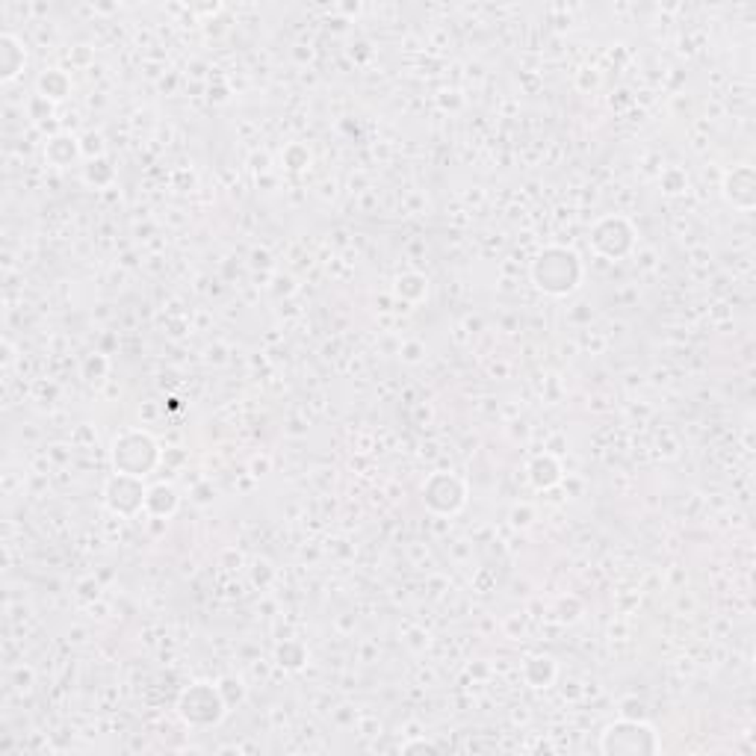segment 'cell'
Masks as SVG:
<instances>
[{
    "label": "cell",
    "mask_w": 756,
    "mask_h": 756,
    "mask_svg": "<svg viewBox=\"0 0 756 756\" xmlns=\"http://www.w3.org/2000/svg\"><path fill=\"white\" fill-rule=\"evenodd\" d=\"M394 290H396V296L402 302L420 304L429 296V278H426V275H420V272H405V275H399V278H396Z\"/></svg>",
    "instance_id": "cell-15"
},
{
    "label": "cell",
    "mask_w": 756,
    "mask_h": 756,
    "mask_svg": "<svg viewBox=\"0 0 756 756\" xmlns=\"http://www.w3.org/2000/svg\"><path fill=\"white\" fill-rule=\"evenodd\" d=\"M281 160H284V166H287L290 172H304V169L310 166V151H308V145L293 142V145H287V149H284Z\"/></svg>",
    "instance_id": "cell-17"
},
{
    "label": "cell",
    "mask_w": 756,
    "mask_h": 756,
    "mask_svg": "<svg viewBox=\"0 0 756 756\" xmlns=\"http://www.w3.org/2000/svg\"><path fill=\"white\" fill-rule=\"evenodd\" d=\"M113 174H115V172L110 169V163H106L104 157H101V160H92L89 166H86V181L95 183V186L110 183V181H113Z\"/></svg>",
    "instance_id": "cell-18"
},
{
    "label": "cell",
    "mask_w": 756,
    "mask_h": 756,
    "mask_svg": "<svg viewBox=\"0 0 756 756\" xmlns=\"http://www.w3.org/2000/svg\"><path fill=\"white\" fill-rule=\"evenodd\" d=\"M423 503L431 514H458L467 503V482L446 470H435L423 482Z\"/></svg>",
    "instance_id": "cell-6"
},
{
    "label": "cell",
    "mask_w": 756,
    "mask_h": 756,
    "mask_svg": "<svg viewBox=\"0 0 756 756\" xmlns=\"http://www.w3.org/2000/svg\"><path fill=\"white\" fill-rule=\"evenodd\" d=\"M724 199L739 210H751L756 204V174L751 166H735L724 174Z\"/></svg>",
    "instance_id": "cell-8"
},
{
    "label": "cell",
    "mask_w": 756,
    "mask_h": 756,
    "mask_svg": "<svg viewBox=\"0 0 756 756\" xmlns=\"http://www.w3.org/2000/svg\"><path fill=\"white\" fill-rule=\"evenodd\" d=\"M228 701H225V694L219 689V683H208V680H199V683H190L178 697V715L190 724V726H216L225 715H228Z\"/></svg>",
    "instance_id": "cell-4"
},
{
    "label": "cell",
    "mask_w": 756,
    "mask_h": 756,
    "mask_svg": "<svg viewBox=\"0 0 756 756\" xmlns=\"http://www.w3.org/2000/svg\"><path fill=\"white\" fill-rule=\"evenodd\" d=\"M110 455H113L115 473L140 476V479H145L157 464H160V446H157V440L142 429H124L122 435H115Z\"/></svg>",
    "instance_id": "cell-3"
},
{
    "label": "cell",
    "mask_w": 756,
    "mask_h": 756,
    "mask_svg": "<svg viewBox=\"0 0 756 756\" xmlns=\"http://www.w3.org/2000/svg\"><path fill=\"white\" fill-rule=\"evenodd\" d=\"M81 151H83V157L86 160H101L104 157V140L98 133H86L83 136V142H81Z\"/></svg>",
    "instance_id": "cell-20"
},
{
    "label": "cell",
    "mask_w": 756,
    "mask_h": 756,
    "mask_svg": "<svg viewBox=\"0 0 756 756\" xmlns=\"http://www.w3.org/2000/svg\"><path fill=\"white\" fill-rule=\"evenodd\" d=\"M532 517H535V512H532L529 505L514 508V512H512V523H514V526H529V523H532Z\"/></svg>",
    "instance_id": "cell-21"
},
{
    "label": "cell",
    "mask_w": 756,
    "mask_h": 756,
    "mask_svg": "<svg viewBox=\"0 0 756 756\" xmlns=\"http://www.w3.org/2000/svg\"><path fill=\"white\" fill-rule=\"evenodd\" d=\"M526 476H529V482H532V488L549 490V488H556L558 482H562L565 467H562V461H558L556 455L544 453V455H535L532 461H529Z\"/></svg>",
    "instance_id": "cell-10"
},
{
    "label": "cell",
    "mask_w": 756,
    "mask_h": 756,
    "mask_svg": "<svg viewBox=\"0 0 756 756\" xmlns=\"http://www.w3.org/2000/svg\"><path fill=\"white\" fill-rule=\"evenodd\" d=\"M68 92H72V77H68L65 72H60V68H47V72H42V77H38V95L45 98V101H65Z\"/></svg>",
    "instance_id": "cell-14"
},
{
    "label": "cell",
    "mask_w": 756,
    "mask_h": 756,
    "mask_svg": "<svg viewBox=\"0 0 756 756\" xmlns=\"http://www.w3.org/2000/svg\"><path fill=\"white\" fill-rule=\"evenodd\" d=\"M27 65V51L24 45L18 42V36L13 33H4L0 36V81L4 83H13L21 77Z\"/></svg>",
    "instance_id": "cell-9"
},
{
    "label": "cell",
    "mask_w": 756,
    "mask_h": 756,
    "mask_svg": "<svg viewBox=\"0 0 756 756\" xmlns=\"http://www.w3.org/2000/svg\"><path fill=\"white\" fill-rule=\"evenodd\" d=\"M529 275H532V284L541 293L562 299L579 290V284L585 278V267L582 258L567 245H544L532 260Z\"/></svg>",
    "instance_id": "cell-1"
},
{
    "label": "cell",
    "mask_w": 756,
    "mask_h": 756,
    "mask_svg": "<svg viewBox=\"0 0 756 756\" xmlns=\"http://www.w3.org/2000/svg\"><path fill=\"white\" fill-rule=\"evenodd\" d=\"M402 751L411 753V751H437V748H435V744H431V742H423V739H420V742H408V744H402Z\"/></svg>",
    "instance_id": "cell-22"
},
{
    "label": "cell",
    "mask_w": 756,
    "mask_h": 756,
    "mask_svg": "<svg viewBox=\"0 0 756 756\" xmlns=\"http://www.w3.org/2000/svg\"><path fill=\"white\" fill-rule=\"evenodd\" d=\"M45 157H47V163H51V166H60V169H65V166H72L74 160H81V157H83L81 140H74V136H68V133L54 136V140H47V145H45Z\"/></svg>",
    "instance_id": "cell-13"
},
{
    "label": "cell",
    "mask_w": 756,
    "mask_h": 756,
    "mask_svg": "<svg viewBox=\"0 0 756 756\" xmlns=\"http://www.w3.org/2000/svg\"><path fill=\"white\" fill-rule=\"evenodd\" d=\"M558 676V665L553 656H532L523 662V680L532 689H549Z\"/></svg>",
    "instance_id": "cell-12"
},
{
    "label": "cell",
    "mask_w": 756,
    "mask_h": 756,
    "mask_svg": "<svg viewBox=\"0 0 756 756\" xmlns=\"http://www.w3.org/2000/svg\"><path fill=\"white\" fill-rule=\"evenodd\" d=\"M275 659H278L281 667H287V671H299L308 662V650H304L302 641H284L275 647Z\"/></svg>",
    "instance_id": "cell-16"
},
{
    "label": "cell",
    "mask_w": 756,
    "mask_h": 756,
    "mask_svg": "<svg viewBox=\"0 0 756 756\" xmlns=\"http://www.w3.org/2000/svg\"><path fill=\"white\" fill-rule=\"evenodd\" d=\"M145 497H149V488H145L140 476L113 473L104 488L106 508L119 517H136L140 512H145Z\"/></svg>",
    "instance_id": "cell-7"
},
{
    "label": "cell",
    "mask_w": 756,
    "mask_h": 756,
    "mask_svg": "<svg viewBox=\"0 0 756 756\" xmlns=\"http://www.w3.org/2000/svg\"><path fill=\"white\" fill-rule=\"evenodd\" d=\"M181 505V497L174 485H151L149 488V497H145V514H151L154 520H169L174 512H178Z\"/></svg>",
    "instance_id": "cell-11"
},
{
    "label": "cell",
    "mask_w": 756,
    "mask_h": 756,
    "mask_svg": "<svg viewBox=\"0 0 756 756\" xmlns=\"http://www.w3.org/2000/svg\"><path fill=\"white\" fill-rule=\"evenodd\" d=\"M659 751V733L644 718H617L600 733V753L606 756H650Z\"/></svg>",
    "instance_id": "cell-2"
},
{
    "label": "cell",
    "mask_w": 756,
    "mask_h": 756,
    "mask_svg": "<svg viewBox=\"0 0 756 756\" xmlns=\"http://www.w3.org/2000/svg\"><path fill=\"white\" fill-rule=\"evenodd\" d=\"M662 190L671 192V195L685 192V190H689V174L680 172V169H667V172L662 174Z\"/></svg>",
    "instance_id": "cell-19"
},
{
    "label": "cell",
    "mask_w": 756,
    "mask_h": 756,
    "mask_svg": "<svg viewBox=\"0 0 756 756\" xmlns=\"http://www.w3.org/2000/svg\"><path fill=\"white\" fill-rule=\"evenodd\" d=\"M591 249L606 260H621L635 249V225L626 216H603L591 228Z\"/></svg>",
    "instance_id": "cell-5"
}]
</instances>
